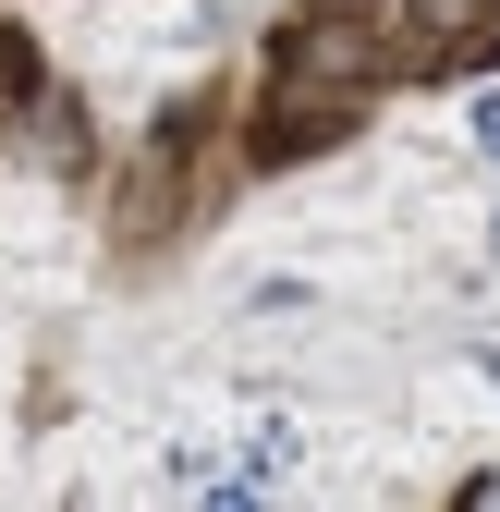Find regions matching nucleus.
Returning a JSON list of instances; mask_svg holds the SVG:
<instances>
[{
  "label": "nucleus",
  "instance_id": "obj_1",
  "mask_svg": "<svg viewBox=\"0 0 500 512\" xmlns=\"http://www.w3.org/2000/svg\"><path fill=\"white\" fill-rule=\"evenodd\" d=\"M415 13H427V25H440V37H452V25H464V13H476V0H415Z\"/></svg>",
  "mask_w": 500,
  "mask_h": 512
},
{
  "label": "nucleus",
  "instance_id": "obj_2",
  "mask_svg": "<svg viewBox=\"0 0 500 512\" xmlns=\"http://www.w3.org/2000/svg\"><path fill=\"white\" fill-rule=\"evenodd\" d=\"M464 512H500V476H476V488H464Z\"/></svg>",
  "mask_w": 500,
  "mask_h": 512
},
{
  "label": "nucleus",
  "instance_id": "obj_3",
  "mask_svg": "<svg viewBox=\"0 0 500 512\" xmlns=\"http://www.w3.org/2000/svg\"><path fill=\"white\" fill-rule=\"evenodd\" d=\"M476 135H488V159H500V98H488V110H476Z\"/></svg>",
  "mask_w": 500,
  "mask_h": 512
}]
</instances>
